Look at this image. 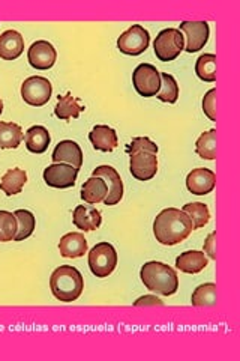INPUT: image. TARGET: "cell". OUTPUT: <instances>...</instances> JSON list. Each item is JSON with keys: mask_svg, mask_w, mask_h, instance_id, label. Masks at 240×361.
<instances>
[{"mask_svg": "<svg viewBox=\"0 0 240 361\" xmlns=\"http://www.w3.org/2000/svg\"><path fill=\"white\" fill-rule=\"evenodd\" d=\"M192 231L189 217L177 208H167L161 211L153 223L155 238L163 245L180 244L188 238Z\"/></svg>", "mask_w": 240, "mask_h": 361, "instance_id": "cell-1", "label": "cell"}, {"mask_svg": "<svg viewBox=\"0 0 240 361\" xmlns=\"http://www.w3.org/2000/svg\"><path fill=\"white\" fill-rule=\"evenodd\" d=\"M159 148L149 137H135L128 145L127 154L130 155V172L137 180H151L158 172Z\"/></svg>", "mask_w": 240, "mask_h": 361, "instance_id": "cell-2", "label": "cell"}, {"mask_svg": "<svg viewBox=\"0 0 240 361\" xmlns=\"http://www.w3.org/2000/svg\"><path fill=\"white\" fill-rule=\"evenodd\" d=\"M140 277L144 286L164 297L175 295L179 289V277L176 271L164 262L152 261L141 267Z\"/></svg>", "mask_w": 240, "mask_h": 361, "instance_id": "cell-3", "label": "cell"}, {"mask_svg": "<svg viewBox=\"0 0 240 361\" xmlns=\"http://www.w3.org/2000/svg\"><path fill=\"white\" fill-rule=\"evenodd\" d=\"M50 288L53 295L59 301L72 302L83 293L84 279L75 267L62 265L53 271L50 277Z\"/></svg>", "mask_w": 240, "mask_h": 361, "instance_id": "cell-4", "label": "cell"}, {"mask_svg": "<svg viewBox=\"0 0 240 361\" xmlns=\"http://www.w3.org/2000/svg\"><path fill=\"white\" fill-rule=\"evenodd\" d=\"M155 56L161 62L175 61L185 50V37L179 29L168 27L158 33L153 42Z\"/></svg>", "mask_w": 240, "mask_h": 361, "instance_id": "cell-5", "label": "cell"}, {"mask_svg": "<svg viewBox=\"0 0 240 361\" xmlns=\"http://www.w3.org/2000/svg\"><path fill=\"white\" fill-rule=\"evenodd\" d=\"M118 267V253L110 243L96 244L89 253V268L98 279L108 277Z\"/></svg>", "mask_w": 240, "mask_h": 361, "instance_id": "cell-6", "label": "cell"}, {"mask_svg": "<svg viewBox=\"0 0 240 361\" xmlns=\"http://www.w3.org/2000/svg\"><path fill=\"white\" fill-rule=\"evenodd\" d=\"M132 85L139 95L144 98L156 97L161 89V73L151 63H140L132 73Z\"/></svg>", "mask_w": 240, "mask_h": 361, "instance_id": "cell-7", "label": "cell"}, {"mask_svg": "<svg viewBox=\"0 0 240 361\" xmlns=\"http://www.w3.org/2000/svg\"><path fill=\"white\" fill-rule=\"evenodd\" d=\"M53 86L49 78L33 75L21 85V98L32 107H42L50 101Z\"/></svg>", "mask_w": 240, "mask_h": 361, "instance_id": "cell-8", "label": "cell"}, {"mask_svg": "<svg viewBox=\"0 0 240 361\" xmlns=\"http://www.w3.org/2000/svg\"><path fill=\"white\" fill-rule=\"evenodd\" d=\"M151 44V33L140 25H134L118 39V49L127 56H140Z\"/></svg>", "mask_w": 240, "mask_h": 361, "instance_id": "cell-9", "label": "cell"}, {"mask_svg": "<svg viewBox=\"0 0 240 361\" xmlns=\"http://www.w3.org/2000/svg\"><path fill=\"white\" fill-rule=\"evenodd\" d=\"M187 39L185 50L188 53L200 51L209 41V23L208 21H182L180 29Z\"/></svg>", "mask_w": 240, "mask_h": 361, "instance_id": "cell-10", "label": "cell"}, {"mask_svg": "<svg viewBox=\"0 0 240 361\" xmlns=\"http://www.w3.org/2000/svg\"><path fill=\"white\" fill-rule=\"evenodd\" d=\"M78 169L65 164L54 163L44 171L45 184L51 188H71L75 185Z\"/></svg>", "mask_w": 240, "mask_h": 361, "instance_id": "cell-11", "label": "cell"}, {"mask_svg": "<svg viewBox=\"0 0 240 361\" xmlns=\"http://www.w3.org/2000/svg\"><path fill=\"white\" fill-rule=\"evenodd\" d=\"M56 59H57V53H56V49L53 47V44L44 39L33 42L27 51L29 63L35 68V70H39V71L50 70V68L56 63Z\"/></svg>", "mask_w": 240, "mask_h": 361, "instance_id": "cell-12", "label": "cell"}, {"mask_svg": "<svg viewBox=\"0 0 240 361\" xmlns=\"http://www.w3.org/2000/svg\"><path fill=\"white\" fill-rule=\"evenodd\" d=\"M92 176H99L106 180V184L108 187V195L104 200L106 205H118L123 197V183L116 169L111 166H99L95 169Z\"/></svg>", "mask_w": 240, "mask_h": 361, "instance_id": "cell-13", "label": "cell"}, {"mask_svg": "<svg viewBox=\"0 0 240 361\" xmlns=\"http://www.w3.org/2000/svg\"><path fill=\"white\" fill-rule=\"evenodd\" d=\"M216 185V175L209 169H194L187 176V188L192 195L206 196L212 193Z\"/></svg>", "mask_w": 240, "mask_h": 361, "instance_id": "cell-14", "label": "cell"}, {"mask_svg": "<svg viewBox=\"0 0 240 361\" xmlns=\"http://www.w3.org/2000/svg\"><path fill=\"white\" fill-rule=\"evenodd\" d=\"M51 160L54 163L70 164L80 171L83 166V151L78 146V143H75L72 140H62L54 148Z\"/></svg>", "mask_w": 240, "mask_h": 361, "instance_id": "cell-15", "label": "cell"}, {"mask_svg": "<svg viewBox=\"0 0 240 361\" xmlns=\"http://www.w3.org/2000/svg\"><path fill=\"white\" fill-rule=\"evenodd\" d=\"M25 51V38L17 30H6L0 35V59L15 61Z\"/></svg>", "mask_w": 240, "mask_h": 361, "instance_id": "cell-16", "label": "cell"}, {"mask_svg": "<svg viewBox=\"0 0 240 361\" xmlns=\"http://www.w3.org/2000/svg\"><path fill=\"white\" fill-rule=\"evenodd\" d=\"M72 221L77 226V229L83 232H92L99 228L102 217L96 208L89 205H78L72 212Z\"/></svg>", "mask_w": 240, "mask_h": 361, "instance_id": "cell-17", "label": "cell"}, {"mask_svg": "<svg viewBox=\"0 0 240 361\" xmlns=\"http://www.w3.org/2000/svg\"><path fill=\"white\" fill-rule=\"evenodd\" d=\"M59 252L66 259L82 257L87 252V241L82 232H71L62 236L59 243Z\"/></svg>", "mask_w": 240, "mask_h": 361, "instance_id": "cell-18", "label": "cell"}, {"mask_svg": "<svg viewBox=\"0 0 240 361\" xmlns=\"http://www.w3.org/2000/svg\"><path fill=\"white\" fill-rule=\"evenodd\" d=\"M89 140L96 151L111 152L118 148V134L108 126H96L90 131Z\"/></svg>", "mask_w": 240, "mask_h": 361, "instance_id": "cell-19", "label": "cell"}, {"mask_svg": "<svg viewBox=\"0 0 240 361\" xmlns=\"http://www.w3.org/2000/svg\"><path fill=\"white\" fill-rule=\"evenodd\" d=\"M209 261L206 257L204 252L198 250H189L182 253L176 259V268L185 274H198L208 267Z\"/></svg>", "mask_w": 240, "mask_h": 361, "instance_id": "cell-20", "label": "cell"}, {"mask_svg": "<svg viewBox=\"0 0 240 361\" xmlns=\"http://www.w3.org/2000/svg\"><path fill=\"white\" fill-rule=\"evenodd\" d=\"M50 142H51L50 133H49L47 128L42 127V126L30 127L26 131L25 143H26L27 151L32 152V154H44L45 151L49 149Z\"/></svg>", "mask_w": 240, "mask_h": 361, "instance_id": "cell-21", "label": "cell"}, {"mask_svg": "<svg viewBox=\"0 0 240 361\" xmlns=\"http://www.w3.org/2000/svg\"><path fill=\"white\" fill-rule=\"evenodd\" d=\"M108 195V187L106 180L99 176L89 178L82 188V199L89 205H96L99 202H104Z\"/></svg>", "mask_w": 240, "mask_h": 361, "instance_id": "cell-22", "label": "cell"}, {"mask_svg": "<svg viewBox=\"0 0 240 361\" xmlns=\"http://www.w3.org/2000/svg\"><path fill=\"white\" fill-rule=\"evenodd\" d=\"M27 183V173L23 169H9L0 179V190L6 196H14L21 193L23 187Z\"/></svg>", "mask_w": 240, "mask_h": 361, "instance_id": "cell-23", "label": "cell"}, {"mask_svg": "<svg viewBox=\"0 0 240 361\" xmlns=\"http://www.w3.org/2000/svg\"><path fill=\"white\" fill-rule=\"evenodd\" d=\"M84 107L80 104V101L74 98L71 94H66L63 97H59L57 99V106L54 107V115L61 121H70L77 119Z\"/></svg>", "mask_w": 240, "mask_h": 361, "instance_id": "cell-24", "label": "cell"}, {"mask_svg": "<svg viewBox=\"0 0 240 361\" xmlns=\"http://www.w3.org/2000/svg\"><path fill=\"white\" fill-rule=\"evenodd\" d=\"M23 137V130L14 122H0V149H17Z\"/></svg>", "mask_w": 240, "mask_h": 361, "instance_id": "cell-25", "label": "cell"}, {"mask_svg": "<svg viewBox=\"0 0 240 361\" xmlns=\"http://www.w3.org/2000/svg\"><path fill=\"white\" fill-rule=\"evenodd\" d=\"M182 211H184L189 217V220L192 223V229H201L210 220V211H209L208 205H204V203H201V202L187 203Z\"/></svg>", "mask_w": 240, "mask_h": 361, "instance_id": "cell-26", "label": "cell"}, {"mask_svg": "<svg viewBox=\"0 0 240 361\" xmlns=\"http://www.w3.org/2000/svg\"><path fill=\"white\" fill-rule=\"evenodd\" d=\"M192 306L194 307H206V306H216L218 304V297H216V285L215 283H204L192 292Z\"/></svg>", "mask_w": 240, "mask_h": 361, "instance_id": "cell-27", "label": "cell"}, {"mask_svg": "<svg viewBox=\"0 0 240 361\" xmlns=\"http://www.w3.org/2000/svg\"><path fill=\"white\" fill-rule=\"evenodd\" d=\"M196 152L203 160L213 161L216 158V130L203 133L196 142Z\"/></svg>", "mask_w": 240, "mask_h": 361, "instance_id": "cell-28", "label": "cell"}, {"mask_svg": "<svg viewBox=\"0 0 240 361\" xmlns=\"http://www.w3.org/2000/svg\"><path fill=\"white\" fill-rule=\"evenodd\" d=\"M14 216L18 223V229H17L14 241H23L29 238V236L33 233V231H35V226H37L35 216H33V214L27 209H17L14 212Z\"/></svg>", "mask_w": 240, "mask_h": 361, "instance_id": "cell-29", "label": "cell"}, {"mask_svg": "<svg viewBox=\"0 0 240 361\" xmlns=\"http://www.w3.org/2000/svg\"><path fill=\"white\" fill-rule=\"evenodd\" d=\"M156 98L159 101H163V103H176L179 98V85L173 75L168 73L161 74V89H159V92L156 94Z\"/></svg>", "mask_w": 240, "mask_h": 361, "instance_id": "cell-30", "label": "cell"}, {"mask_svg": "<svg viewBox=\"0 0 240 361\" xmlns=\"http://www.w3.org/2000/svg\"><path fill=\"white\" fill-rule=\"evenodd\" d=\"M196 74L203 82H216V56L210 53L201 54L196 62Z\"/></svg>", "mask_w": 240, "mask_h": 361, "instance_id": "cell-31", "label": "cell"}, {"mask_svg": "<svg viewBox=\"0 0 240 361\" xmlns=\"http://www.w3.org/2000/svg\"><path fill=\"white\" fill-rule=\"evenodd\" d=\"M18 229L17 219L13 212L0 211V243H9L15 238Z\"/></svg>", "mask_w": 240, "mask_h": 361, "instance_id": "cell-32", "label": "cell"}, {"mask_svg": "<svg viewBox=\"0 0 240 361\" xmlns=\"http://www.w3.org/2000/svg\"><path fill=\"white\" fill-rule=\"evenodd\" d=\"M203 111L210 121L216 122V89H210L203 99Z\"/></svg>", "mask_w": 240, "mask_h": 361, "instance_id": "cell-33", "label": "cell"}, {"mask_svg": "<svg viewBox=\"0 0 240 361\" xmlns=\"http://www.w3.org/2000/svg\"><path fill=\"white\" fill-rule=\"evenodd\" d=\"M134 306L135 307H140V306H164V302L159 298L153 297V295H144V297L137 300L134 302Z\"/></svg>", "mask_w": 240, "mask_h": 361, "instance_id": "cell-34", "label": "cell"}, {"mask_svg": "<svg viewBox=\"0 0 240 361\" xmlns=\"http://www.w3.org/2000/svg\"><path fill=\"white\" fill-rule=\"evenodd\" d=\"M215 244H216V232H212L208 236V240H206V243H204V253H208L210 259H216Z\"/></svg>", "mask_w": 240, "mask_h": 361, "instance_id": "cell-35", "label": "cell"}, {"mask_svg": "<svg viewBox=\"0 0 240 361\" xmlns=\"http://www.w3.org/2000/svg\"><path fill=\"white\" fill-rule=\"evenodd\" d=\"M4 113V103H2V99H0V115H2Z\"/></svg>", "mask_w": 240, "mask_h": 361, "instance_id": "cell-36", "label": "cell"}]
</instances>
